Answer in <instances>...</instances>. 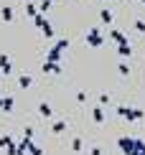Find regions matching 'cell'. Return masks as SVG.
I'll list each match as a JSON object with an SVG mask.
<instances>
[{
	"instance_id": "cell-1",
	"label": "cell",
	"mask_w": 145,
	"mask_h": 155,
	"mask_svg": "<svg viewBox=\"0 0 145 155\" xmlns=\"http://www.w3.org/2000/svg\"><path fill=\"white\" fill-rule=\"evenodd\" d=\"M120 147L125 155H145V143L135 137H120Z\"/></svg>"
},
{
	"instance_id": "cell-2",
	"label": "cell",
	"mask_w": 145,
	"mask_h": 155,
	"mask_svg": "<svg viewBox=\"0 0 145 155\" xmlns=\"http://www.w3.org/2000/svg\"><path fill=\"white\" fill-rule=\"evenodd\" d=\"M117 114H120V117H125V120H130V122L145 117L143 109H133V107H117Z\"/></svg>"
},
{
	"instance_id": "cell-3",
	"label": "cell",
	"mask_w": 145,
	"mask_h": 155,
	"mask_svg": "<svg viewBox=\"0 0 145 155\" xmlns=\"http://www.w3.org/2000/svg\"><path fill=\"white\" fill-rule=\"evenodd\" d=\"M33 21H36V25H38V28H41V33H43L46 38H54V28H51V23L46 21V18L41 15V13H38V15L33 18Z\"/></svg>"
},
{
	"instance_id": "cell-4",
	"label": "cell",
	"mask_w": 145,
	"mask_h": 155,
	"mask_svg": "<svg viewBox=\"0 0 145 155\" xmlns=\"http://www.w3.org/2000/svg\"><path fill=\"white\" fill-rule=\"evenodd\" d=\"M69 46V41H59L54 48L49 51V61H54V64H59V59H61V54H64V48Z\"/></svg>"
},
{
	"instance_id": "cell-5",
	"label": "cell",
	"mask_w": 145,
	"mask_h": 155,
	"mask_svg": "<svg viewBox=\"0 0 145 155\" xmlns=\"http://www.w3.org/2000/svg\"><path fill=\"white\" fill-rule=\"evenodd\" d=\"M87 43H89L92 48H99L102 43H104V38H102V33H99V31H97V28H92L89 33H87Z\"/></svg>"
},
{
	"instance_id": "cell-6",
	"label": "cell",
	"mask_w": 145,
	"mask_h": 155,
	"mask_svg": "<svg viewBox=\"0 0 145 155\" xmlns=\"http://www.w3.org/2000/svg\"><path fill=\"white\" fill-rule=\"evenodd\" d=\"M10 71H13V61H10L5 54H0V74H5V76H8Z\"/></svg>"
},
{
	"instance_id": "cell-7",
	"label": "cell",
	"mask_w": 145,
	"mask_h": 155,
	"mask_svg": "<svg viewBox=\"0 0 145 155\" xmlns=\"http://www.w3.org/2000/svg\"><path fill=\"white\" fill-rule=\"evenodd\" d=\"M0 18H3V23H13L15 13H13V8H8V5H3V8H0Z\"/></svg>"
},
{
	"instance_id": "cell-8",
	"label": "cell",
	"mask_w": 145,
	"mask_h": 155,
	"mask_svg": "<svg viewBox=\"0 0 145 155\" xmlns=\"http://www.w3.org/2000/svg\"><path fill=\"white\" fill-rule=\"evenodd\" d=\"M99 18H102V23H104V25H112V21H115V15H112V10H110V8H102V10H99Z\"/></svg>"
},
{
	"instance_id": "cell-9",
	"label": "cell",
	"mask_w": 145,
	"mask_h": 155,
	"mask_svg": "<svg viewBox=\"0 0 145 155\" xmlns=\"http://www.w3.org/2000/svg\"><path fill=\"white\" fill-rule=\"evenodd\" d=\"M13 107H15L13 97H3V99H0V109H3V112H13Z\"/></svg>"
},
{
	"instance_id": "cell-10",
	"label": "cell",
	"mask_w": 145,
	"mask_h": 155,
	"mask_svg": "<svg viewBox=\"0 0 145 155\" xmlns=\"http://www.w3.org/2000/svg\"><path fill=\"white\" fill-rule=\"evenodd\" d=\"M92 120H94L97 125H102L104 122V109L102 107H92Z\"/></svg>"
},
{
	"instance_id": "cell-11",
	"label": "cell",
	"mask_w": 145,
	"mask_h": 155,
	"mask_svg": "<svg viewBox=\"0 0 145 155\" xmlns=\"http://www.w3.org/2000/svg\"><path fill=\"white\" fill-rule=\"evenodd\" d=\"M43 71H46V74H61V66L54 64V61H46V64H43Z\"/></svg>"
},
{
	"instance_id": "cell-12",
	"label": "cell",
	"mask_w": 145,
	"mask_h": 155,
	"mask_svg": "<svg viewBox=\"0 0 145 155\" xmlns=\"http://www.w3.org/2000/svg\"><path fill=\"white\" fill-rule=\"evenodd\" d=\"M110 38H112V41L117 43V46H122V43H127V38H125V36L120 33V31H115V28H112V33H110Z\"/></svg>"
},
{
	"instance_id": "cell-13",
	"label": "cell",
	"mask_w": 145,
	"mask_h": 155,
	"mask_svg": "<svg viewBox=\"0 0 145 155\" xmlns=\"http://www.w3.org/2000/svg\"><path fill=\"white\" fill-rule=\"evenodd\" d=\"M38 112H41V117L51 120V104H49V102H41V104H38Z\"/></svg>"
},
{
	"instance_id": "cell-14",
	"label": "cell",
	"mask_w": 145,
	"mask_h": 155,
	"mask_svg": "<svg viewBox=\"0 0 145 155\" xmlns=\"http://www.w3.org/2000/svg\"><path fill=\"white\" fill-rule=\"evenodd\" d=\"M64 130H66V122H64V120H59V122L51 125V132H54V135H61Z\"/></svg>"
},
{
	"instance_id": "cell-15",
	"label": "cell",
	"mask_w": 145,
	"mask_h": 155,
	"mask_svg": "<svg viewBox=\"0 0 145 155\" xmlns=\"http://www.w3.org/2000/svg\"><path fill=\"white\" fill-rule=\"evenodd\" d=\"M117 51H120L122 59H130V56H133V48H130V43H122V46L117 48Z\"/></svg>"
},
{
	"instance_id": "cell-16",
	"label": "cell",
	"mask_w": 145,
	"mask_h": 155,
	"mask_svg": "<svg viewBox=\"0 0 145 155\" xmlns=\"http://www.w3.org/2000/svg\"><path fill=\"white\" fill-rule=\"evenodd\" d=\"M18 84H21V89H28V87H31V84H33V79H31V76H28V74H23V76H21V79H18Z\"/></svg>"
},
{
	"instance_id": "cell-17",
	"label": "cell",
	"mask_w": 145,
	"mask_h": 155,
	"mask_svg": "<svg viewBox=\"0 0 145 155\" xmlns=\"http://www.w3.org/2000/svg\"><path fill=\"white\" fill-rule=\"evenodd\" d=\"M82 147H84L82 137H74V140H71V150H74V153H82Z\"/></svg>"
},
{
	"instance_id": "cell-18",
	"label": "cell",
	"mask_w": 145,
	"mask_h": 155,
	"mask_svg": "<svg viewBox=\"0 0 145 155\" xmlns=\"http://www.w3.org/2000/svg\"><path fill=\"white\" fill-rule=\"evenodd\" d=\"M25 13H28V18H36L38 15V8H36L33 3H25Z\"/></svg>"
},
{
	"instance_id": "cell-19",
	"label": "cell",
	"mask_w": 145,
	"mask_h": 155,
	"mask_svg": "<svg viewBox=\"0 0 145 155\" xmlns=\"http://www.w3.org/2000/svg\"><path fill=\"white\" fill-rule=\"evenodd\" d=\"M117 71H120L122 76H127V74H130V66H127V61H120V66H117Z\"/></svg>"
},
{
	"instance_id": "cell-20",
	"label": "cell",
	"mask_w": 145,
	"mask_h": 155,
	"mask_svg": "<svg viewBox=\"0 0 145 155\" xmlns=\"http://www.w3.org/2000/svg\"><path fill=\"white\" fill-rule=\"evenodd\" d=\"M104 104H110V94H107V92L99 94V107H104Z\"/></svg>"
},
{
	"instance_id": "cell-21",
	"label": "cell",
	"mask_w": 145,
	"mask_h": 155,
	"mask_svg": "<svg viewBox=\"0 0 145 155\" xmlns=\"http://www.w3.org/2000/svg\"><path fill=\"white\" fill-rule=\"evenodd\" d=\"M13 143V140H10V135H3V137H0V147H8Z\"/></svg>"
},
{
	"instance_id": "cell-22",
	"label": "cell",
	"mask_w": 145,
	"mask_h": 155,
	"mask_svg": "<svg viewBox=\"0 0 145 155\" xmlns=\"http://www.w3.org/2000/svg\"><path fill=\"white\" fill-rule=\"evenodd\" d=\"M135 31H140V33H145V21H135Z\"/></svg>"
},
{
	"instance_id": "cell-23",
	"label": "cell",
	"mask_w": 145,
	"mask_h": 155,
	"mask_svg": "<svg viewBox=\"0 0 145 155\" xmlns=\"http://www.w3.org/2000/svg\"><path fill=\"white\" fill-rule=\"evenodd\" d=\"M76 99L79 102H87V92H76Z\"/></svg>"
},
{
	"instance_id": "cell-24",
	"label": "cell",
	"mask_w": 145,
	"mask_h": 155,
	"mask_svg": "<svg viewBox=\"0 0 145 155\" xmlns=\"http://www.w3.org/2000/svg\"><path fill=\"white\" fill-rule=\"evenodd\" d=\"M89 155H102V147H92V150H89Z\"/></svg>"
},
{
	"instance_id": "cell-25",
	"label": "cell",
	"mask_w": 145,
	"mask_h": 155,
	"mask_svg": "<svg viewBox=\"0 0 145 155\" xmlns=\"http://www.w3.org/2000/svg\"><path fill=\"white\" fill-rule=\"evenodd\" d=\"M49 3H54V0H49Z\"/></svg>"
},
{
	"instance_id": "cell-26",
	"label": "cell",
	"mask_w": 145,
	"mask_h": 155,
	"mask_svg": "<svg viewBox=\"0 0 145 155\" xmlns=\"http://www.w3.org/2000/svg\"><path fill=\"white\" fill-rule=\"evenodd\" d=\"M0 99H3V94H0Z\"/></svg>"
},
{
	"instance_id": "cell-27",
	"label": "cell",
	"mask_w": 145,
	"mask_h": 155,
	"mask_svg": "<svg viewBox=\"0 0 145 155\" xmlns=\"http://www.w3.org/2000/svg\"><path fill=\"white\" fill-rule=\"evenodd\" d=\"M143 5H145V0H143Z\"/></svg>"
}]
</instances>
